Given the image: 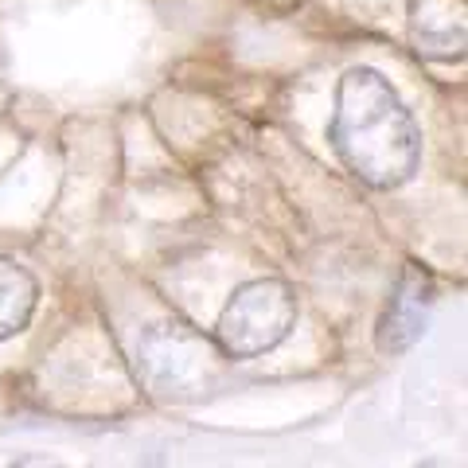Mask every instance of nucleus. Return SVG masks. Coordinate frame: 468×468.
Returning a JSON list of instances; mask_svg holds the SVG:
<instances>
[{
	"label": "nucleus",
	"mask_w": 468,
	"mask_h": 468,
	"mask_svg": "<svg viewBox=\"0 0 468 468\" xmlns=\"http://www.w3.org/2000/svg\"><path fill=\"white\" fill-rule=\"evenodd\" d=\"M328 141L344 168L378 192L410 184L421 160V133L414 117L375 67H351L335 82Z\"/></svg>",
	"instance_id": "obj_1"
},
{
	"label": "nucleus",
	"mask_w": 468,
	"mask_h": 468,
	"mask_svg": "<svg viewBox=\"0 0 468 468\" xmlns=\"http://www.w3.org/2000/svg\"><path fill=\"white\" fill-rule=\"evenodd\" d=\"M227 351L184 320L153 324L137 344V371L156 399L199 402L223 383Z\"/></svg>",
	"instance_id": "obj_2"
},
{
	"label": "nucleus",
	"mask_w": 468,
	"mask_h": 468,
	"mask_svg": "<svg viewBox=\"0 0 468 468\" xmlns=\"http://www.w3.org/2000/svg\"><path fill=\"white\" fill-rule=\"evenodd\" d=\"M297 324V297L277 277H258L230 292L223 316H218L215 340L230 359L266 356L285 340Z\"/></svg>",
	"instance_id": "obj_3"
},
{
	"label": "nucleus",
	"mask_w": 468,
	"mask_h": 468,
	"mask_svg": "<svg viewBox=\"0 0 468 468\" xmlns=\"http://www.w3.org/2000/svg\"><path fill=\"white\" fill-rule=\"evenodd\" d=\"M433 282L421 266H406L399 285L390 292V304L383 320H378V351L387 356H399V351L414 347L421 340V332L430 324V313H433Z\"/></svg>",
	"instance_id": "obj_4"
},
{
	"label": "nucleus",
	"mask_w": 468,
	"mask_h": 468,
	"mask_svg": "<svg viewBox=\"0 0 468 468\" xmlns=\"http://www.w3.org/2000/svg\"><path fill=\"white\" fill-rule=\"evenodd\" d=\"M414 43L426 58L464 55V5L461 0H414Z\"/></svg>",
	"instance_id": "obj_5"
},
{
	"label": "nucleus",
	"mask_w": 468,
	"mask_h": 468,
	"mask_svg": "<svg viewBox=\"0 0 468 468\" xmlns=\"http://www.w3.org/2000/svg\"><path fill=\"white\" fill-rule=\"evenodd\" d=\"M36 304H39V282L12 258H0V344L32 324Z\"/></svg>",
	"instance_id": "obj_6"
}]
</instances>
